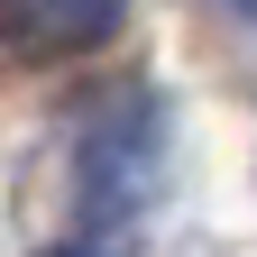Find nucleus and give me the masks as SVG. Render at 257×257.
I'll use <instances>...</instances> for the list:
<instances>
[{"label":"nucleus","mask_w":257,"mask_h":257,"mask_svg":"<svg viewBox=\"0 0 257 257\" xmlns=\"http://www.w3.org/2000/svg\"><path fill=\"white\" fill-rule=\"evenodd\" d=\"M230 10H248V19H257V0H230Z\"/></svg>","instance_id":"4"},{"label":"nucleus","mask_w":257,"mask_h":257,"mask_svg":"<svg viewBox=\"0 0 257 257\" xmlns=\"http://www.w3.org/2000/svg\"><path fill=\"white\" fill-rule=\"evenodd\" d=\"M46 257H128V248H119V239H110V230H83V239H55V248H46Z\"/></svg>","instance_id":"3"},{"label":"nucleus","mask_w":257,"mask_h":257,"mask_svg":"<svg viewBox=\"0 0 257 257\" xmlns=\"http://www.w3.org/2000/svg\"><path fill=\"white\" fill-rule=\"evenodd\" d=\"M119 19H128V0H0V37L28 55H83V46L119 37Z\"/></svg>","instance_id":"2"},{"label":"nucleus","mask_w":257,"mask_h":257,"mask_svg":"<svg viewBox=\"0 0 257 257\" xmlns=\"http://www.w3.org/2000/svg\"><path fill=\"white\" fill-rule=\"evenodd\" d=\"M147 193H156V110L138 101L83 138V211H92V230H119Z\"/></svg>","instance_id":"1"}]
</instances>
